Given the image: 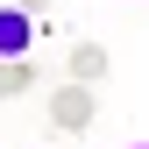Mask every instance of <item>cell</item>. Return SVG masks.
<instances>
[{
    "label": "cell",
    "instance_id": "3",
    "mask_svg": "<svg viewBox=\"0 0 149 149\" xmlns=\"http://www.w3.org/2000/svg\"><path fill=\"white\" fill-rule=\"evenodd\" d=\"M107 64H114V57H107V43H78V50H71V85L107 78Z\"/></svg>",
    "mask_w": 149,
    "mask_h": 149
},
{
    "label": "cell",
    "instance_id": "5",
    "mask_svg": "<svg viewBox=\"0 0 149 149\" xmlns=\"http://www.w3.org/2000/svg\"><path fill=\"white\" fill-rule=\"evenodd\" d=\"M0 7H22V14H36V7H43V0H0Z\"/></svg>",
    "mask_w": 149,
    "mask_h": 149
},
{
    "label": "cell",
    "instance_id": "4",
    "mask_svg": "<svg viewBox=\"0 0 149 149\" xmlns=\"http://www.w3.org/2000/svg\"><path fill=\"white\" fill-rule=\"evenodd\" d=\"M7 92H29V64L22 57H0V100Z\"/></svg>",
    "mask_w": 149,
    "mask_h": 149
},
{
    "label": "cell",
    "instance_id": "6",
    "mask_svg": "<svg viewBox=\"0 0 149 149\" xmlns=\"http://www.w3.org/2000/svg\"><path fill=\"white\" fill-rule=\"evenodd\" d=\"M128 149H142V142H128Z\"/></svg>",
    "mask_w": 149,
    "mask_h": 149
},
{
    "label": "cell",
    "instance_id": "1",
    "mask_svg": "<svg viewBox=\"0 0 149 149\" xmlns=\"http://www.w3.org/2000/svg\"><path fill=\"white\" fill-rule=\"evenodd\" d=\"M50 121H57L64 135H85V128H92V85H57V100H50Z\"/></svg>",
    "mask_w": 149,
    "mask_h": 149
},
{
    "label": "cell",
    "instance_id": "2",
    "mask_svg": "<svg viewBox=\"0 0 149 149\" xmlns=\"http://www.w3.org/2000/svg\"><path fill=\"white\" fill-rule=\"evenodd\" d=\"M29 43H36V14L0 7V57H29Z\"/></svg>",
    "mask_w": 149,
    "mask_h": 149
}]
</instances>
